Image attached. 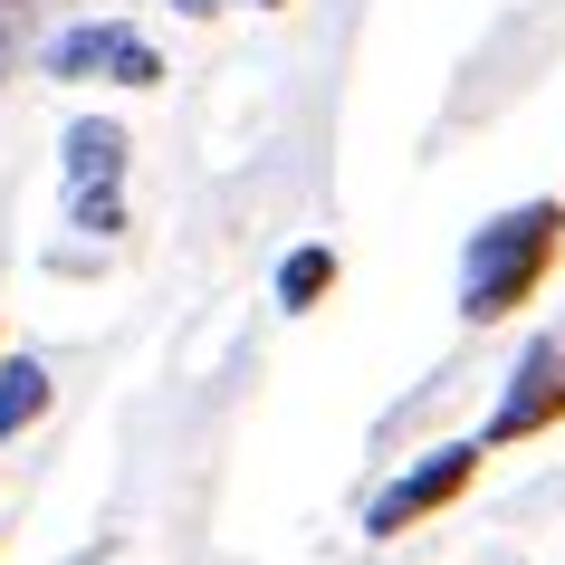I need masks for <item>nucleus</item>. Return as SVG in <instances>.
Here are the masks:
<instances>
[{
	"label": "nucleus",
	"instance_id": "f257e3e1",
	"mask_svg": "<svg viewBox=\"0 0 565 565\" xmlns=\"http://www.w3.org/2000/svg\"><path fill=\"white\" fill-rule=\"evenodd\" d=\"M565 259V202H518L499 221H479L470 249H460V317L470 327H499L556 278Z\"/></svg>",
	"mask_w": 565,
	"mask_h": 565
},
{
	"label": "nucleus",
	"instance_id": "f03ea898",
	"mask_svg": "<svg viewBox=\"0 0 565 565\" xmlns=\"http://www.w3.org/2000/svg\"><path fill=\"white\" fill-rule=\"evenodd\" d=\"M479 460H489V450L479 441H441V450H422L413 470L403 479H384V489H374V508H364V536H413L422 518H441V508H460L479 489Z\"/></svg>",
	"mask_w": 565,
	"mask_h": 565
},
{
	"label": "nucleus",
	"instance_id": "7ed1b4c3",
	"mask_svg": "<svg viewBox=\"0 0 565 565\" xmlns=\"http://www.w3.org/2000/svg\"><path fill=\"white\" fill-rule=\"evenodd\" d=\"M49 77H67V87H87V77H106V87H163V49L145 30H125V20H77V30L49 39Z\"/></svg>",
	"mask_w": 565,
	"mask_h": 565
},
{
	"label": "nucleus",
	"instance_id": "20e7f679",
	"mask_svg": "<svg viewBox=\"0 0 565 565\" xmlns=\"http://www.w3.org/2000/svg\"><path fill=\"white\" fill-rule=\"evenodd\" d=\"M565 422V345L556 335H536L527 355H518V374H508L499 413H489V431H479V450H518V441H546Z\"/></svg>",
	"mask_w": 565,
	"mask_h": 565
},
{
	"label": "nucleus",
	"instance_id": "39448f33",
	"mask_svg": "<svg viewBox=\"0 0 565 565\" xmlns=\"http://www.w3.org/2000/svg\"><path fill=\"white\" fill-rule=\"evenodd\" d=\"M125 125L116 116H77L67 125V192H116L125 182Z\"/></svg>",
	"mask_w": 565,
	"mask_h": 565
},
{
	"label": "nucleus",
	"instance_id": "423d86ee",
	"mask_svg": "<svg viewBox=\"0 0 565 565\" xmlns=\"http://www.w3.org/2000/svg\"><path fill=\"white\" fill-rule=\"evenodd\" d=\"M335 278H345V259H335L327 239H307V249H288V259H278V307H288V317H307V307L335 298Z\"/></svg>",
	"mask_w": 565,
	"mask_h": 565
},
{
	"label": "nucleus",
	"instance_id": "0eeeda50",
	"mask_svg": "<svg viewBox=\"0 0 565 565\" xmlns=\"http://www.w3.org/2000/svg\"><path fill=\"white\" fill-rule=\"evenodd\" d=\"M39 413H49V364L10 355V364H0V441H10V431H30Z\"/></svg>",
	"mask_w": 565,
	"mask_h": 565
},
{
	"label": "nucleus",
	"instance_id": "6e6552de",
	"mask_svg": "<svg viewBox=\"0 0 565 565\" xmlns=\"http://www.w3.org/2000/svg\"><path fill=\"white\" fill-rule=\"evenodd\" d=\"M67 211H77V231L116 239V231H125V182H116V192H67Z\"/></svg>",
	"mask_w": 565,
	"mask_h": 565
},
{
	"label": "nucleus",
	"instance_id": "1a4fd4ad",
	"mask_svg": "<svg viewBox=\"0 0 565 565\" xmlns=\"http://www.w3.org/2000/svg\"><path fill=\"white\" fill-rule=\"evenodd\" d=\"M173 10H192V20H211V10H231V0H173Z\"/></svg>",
	"mask_w": 565,
	"mask_h": 565
},
{
	"label": "nucleus",
	"instance_id": "9d476101",
	"mask_svg": "<svg viewBox=\"0 0 565 565\" xmlns=\"http://www.w3.org/2000/svg\"><path fill=\"white\" fill-rule=\"evenodd\" d=\"M0 58H10V20H0Z\"/></svg>",
	"mask_w": 565,
	"mask_h": 565
},
{
	"label": "nucleus",
	"instance_id": "9b49d317",
	"mask_svg": "<svg viewBox=\"0 0 565 565\" xmlns=\"http://www.w3.org/2000/svg\"><path fill=\"white\" fill-rule=\"evenodd\" d=\"M259 10H288V0H259Z\"/></svg>",
	"mask_w": 565,
	"mask_h": 565
}]
</instances>
